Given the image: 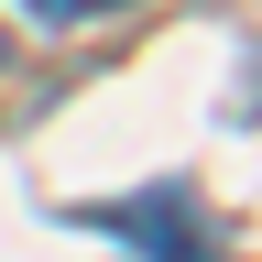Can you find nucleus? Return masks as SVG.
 <instances>
[{
  "instance_id": "1",
  "label": "nucleus",
  "mask_w": 262,
  "mask_h": 262,
  "mask_svg": "<svg viewBox=\"0 0 262 262\" xmlns=\"http://www.w3.org/2000/svg\"><path fill=\"white\" fill-rule=\"evenodd\" d=\"M33 11H55V22H88V11H120V0H33Z\"/></svg>"
}]
</instances>
